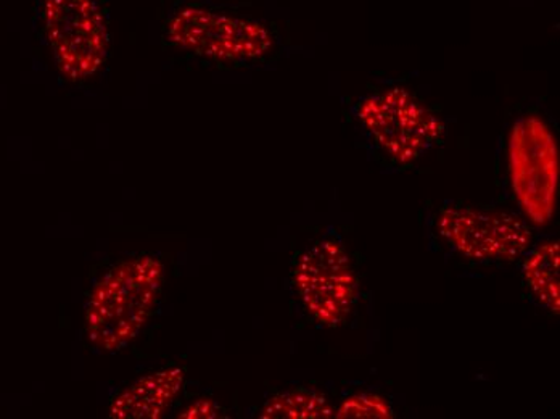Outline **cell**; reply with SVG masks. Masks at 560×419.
<instances>
[{"label": "cell", "mask_w": 560, "mask_h": 419, "mask_svg": "<svg viewBox=\"0 0 560 419\" xmlns=\"http://www.w3.org/2000/svg\"><path fill=\"white\" fill-rule=\"evenodd\" d=\"M163 40L207 63L244 67L265 60L278 46V34L265 20L213 3H180L163 26Z\"/></svg>", "instance_id": "2"}, {"label": "cell", "mask_w": 560, "mask_h": 419, "mask_svg": "<svg viewBox=\"0 0 560 419\" xmlns=\"http://www.w3.org/2000/svg\"><path fill=\"white\" fill-rule=\"evenodd\" d=\"M338 419H392L395 418V411L387 400L381 395L372 392L351 395L345 398L343 404L336 410Z\"/></svg>", "instance_id": "11"}, {"label": "cell", "mask_w": 560, "mask_h": 419, "mask_svg": "<svg viewBox=\"0 0 560 419\" xmlns=\"http://www.w3.org/2000/svg\"><path fill=\"white\" fill-rule=\"evenodd\" d=\"M40 26L58 73L83 83L107 63L110 31L98 0H40Z\"/></svg>", "instance_id": "4"}, {"label": "cell", "mask_w": 560, "mask_h": 419, "mask_svg": "<svg viewBox=\"0 0 560 419\" xmlns=\"http://www.w3.org/2000/svg\"><path fill=\"white\" fill-rule=\"evenodd\" d=\"M524 278L532 294L549 312L560 310V247L558 241L542 242L528 252L524 261Z\"/></svg>", "instance_id": "9"}, {"label": "cell", "mask_w": 560, "mask_h": 419, "mask_svg": "<svg viewBox=\"0 0 560 419\" xmlns=\"http://www.w3.org/2000/svg\"><path fill=\"white\" fill-rule=\"evenodd\" d=\"M436 230L457 254L476 261H512L532 245L528 224L503 210L446 206L439 211Z\"/></svg>", "instance_id": "7"}, {"label": "cell", "mask_w": 560, "mask_h": 419, "mask_svg": "<svg viewBox=\"0 0 560 419\" xmlns=\"http://www.w3.org/2000/svg\"><path fill=\"white\" fill-rule=\"evenodd\" d=\"M224 417L223 408L217 401L211 400V398H197V400L190 401L177 415V418L184 419H217Z\"/></svg>", "instance_id": "12"}, {"label": "cell", "mask_w": 560, "mask_h": 419, "mask_svg": "<svg viewBox=\"0 0 560 419\" xmlns=\"http://www.w3.org/2000/svg\"><path fill=\"white\" fill-rule=\"evenodd\" d=\"M262 419H329L336 417V408L323 392L296 387L272 395L261 410Z\"/></svg>", "instance_id": "10"}, {"label": "cell", "mask_w": 560, "mask_h": 419, "mask_svg": "<svg viewBox=\"0 0 560 419\" xmlns=\"http://www.w3.org/2000/svg\"><path fill=\"white\" fill-rule=\"evenodd\" d=\"M357 120L372 144L396 165H411L442 139V120L406 88H388L361 98Z\"/></svg>", "instance_id": "3"}, {"label": "cell", "mask_w": 560, "mask_h": 419, "mask_svg": "<svg viewBox=\"0 0 560 419\" xmlns=\"http://www.w3.org/2000/svg\"><path fill=\"white\" fill-rule=\"evenodd\" d=\"M186 384V370L168 364L149 371L118 392L108 405V417L116 419H162L179 398Z\"/></svg>", "instance_id": "8"}, {"label": "cell", "mask_w": 560, "mask_h": 419, "mask_svg": "<svg viewBox=\"0 0 560 419\" xmlns=\"http://www.w3.org/2000/svg\"><path fill=\"white\" fill-rule=\"evenodd\" d=\"M293 286L306 312L327 328L347 322L358 299L350 254L334 237L314 242L293 265Z\"/></svg>", "instance_id": "6"}, {"label": "cell", "mask_w": 560, "mask_h": 419, "mask_svg": "<svg viewBox=\"0 0 560 419\" xmlns=\"http://www.w3.org/2000/svg\"><path fill=\"white\" fill-rule=\"evenodd\" d=\"M166 267L153 254L122 258L98 276L84 305V333L98 353L128 349L155 315Z\"/></svg>", "instance_id": "1"}, {"label": "cell", "mask_w": 560, "mask_h": 419, "mask_svg": "<svg viewBox=\"0 0 560 419\" xmlns=\"http://www.w3.org/2000/svg\"><path fill=\"white\" fill-rule=\"evenodd\" d=\"M512 190L536 226L552 220L559 190V148L555 132L538 115L514 123L508 146Z\"/></svg>", "instance_id": "5"}]
</instances>
